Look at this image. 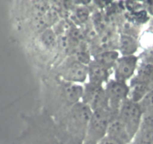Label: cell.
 I'll return each instance as SVG.
<instances>
[{
    "label": "cell",
    "mask_w": 153,
    "mask_h": 144,
    "mask_svg": "<svg viewBox=\"0 0 153 144\" xmlns=\"http://www.w3.org/2000/svg\"><path fill=\"white\" fill-rule=\"evenodd\" d=\"M143 114H153V89L139 103Z\"/></svg>",
    "instance_id": "obj_16"
},
{
    "label": "cell",
    "mask_w": 153,
    "mask_h": 144,
    "mask_svg": "<svg viewBox=\"0 0 153 144\" xmlns=\"http://www.w3.org/2000/svg\"><path fill=\"white\" fill-rule=\"evenodd\" d=\"M110 111L118 112L122 104L128 98L129 86L126 82L110 79L104 86Z\"/></svg>",
    "instance_id": "obj_6"
},
{
    "label": "cell",
    "mask_w": 153,
    "mask_h": 144,
    "mask_svg": "<svg viewBox=\"0 0 153 144\" xmlns=\"http://www.w3.org/2000/svg\"><path fill=\"white\" fill-rule=\"evenodd\" d=\"M139 48L137 40L129 35H121L119 38L118 50L121 56L135 55Z\"/></svg>",
    "instance_id": "obj_11"
},
{
    "label": "cell",
    "mask_w": 153,
    "mask_h": 144,
    "mask_svg": "<svg viewBox=\"0 0 153 144\" xmlns=\"http://www.w3.org/2000/svg\"><path fill=\"white\" fill-rule=\"evenodd\" d=\"M81 102L86 104L92 112L99 110L110 109L104 86L89 82L83 86Z\"/></svg>",
    "instance_id": "obj_5"
},
{
    "label": "cell",
    "mask_w": 153,
    "mask_h": 144,
    "mask_svg": "<svg viewBox=\"0 0 153 144\" xmlns=\"http://www.w3.org/2000/svg\"><path fill=\"white\" fill-rule=\"evenodd\" d=\"M112 111L110 109L93 111L82 144H98L107 135Z\"/></svg>",
    "instance_id": "obj_2"
},
{
    "label": "cell",
    "mask_w": 153,
    "mask_h": 144,
    "mask_svg": "<svg viewBox=\"0 0 153 144\" xmlns=\"http://www.w3.org/2000/svg\"><path fill=\"white\" fill-rule=\"evenodd\" d=\"M143 114V113L139 103L134 102L129 98L122 104L119 109V117L126 127L131 140L139 131Z\"/></svg>",
    "instance_id": "obj_3"
},
{
    "label": "cell",
    "mask_w": 153,
    "mask_h": 144,
    "mask_svg": "<svg viewBox=\"0 0 153 144\" xmlns=\"http://www.w3.org/2000/svg\"><path fill=\"white\" fill-rule=\"evenodd\" d=\"M140 62L153 64V46L147 48L140 56H139Z\"/></svg>",
    "instance_id": "obj_17"
},
{
    "label": "cell",
    "mask_w": 153,
    "mask_h": 144,
    "mask_svg": "<svg viewBox=\"0 0 153 144\" xmlns=\"http://www.w3.org/2000/svg\"><path fill=\"white\" fill-rule=\"evenodd\" d=\"M131 80L153 86V64L140 62L134 76Z\"/></svg>",
    "instance_id": "obj_14"
},
{
    "label": "cell",
    "mask_w": 153,
    "mask_h": 144,
    "mask_svg": "<svg viewBox=\"0 0 153 144\" xmlns=\"http://www.w3.org/2000/svg\"><path fill=\"white\" fill-rule=\"evenodd\" d=\"M120 53L117 50H105L97 53L94 56L93 60L108 70H113L114 65L120 58Z\"/></svg>",
    "instance_id": "obj_12"
},
{
    "label": "cell",
    "mask_w": 153,
    "mask_h": 144,
    "mask_svg": "<svg viewBox=\"0 0 153 144\" xmlns=\"http://www.w3.org/2000/svg\"><path fill=\"white\" fill-rule=\"evenodd\" d=\"M128 98L134 102L140 103L146 95L153 89V86L130 80Z\"/></svg>",
    "instance_id": "obj_10"
},
{
    "label": "cell",
    "mask_w": 153,
    "mask_h": 144,
    "mask_svg": "<svg viewBox=\"0 0 153 144\" xmlns=\"http://www.w3.org/2000/svg\"><path fill=\"white\" fill-rule=\"evenodd\" d=\"M139 63V57L136 55L120 56L113 68V79L126 83L130 81L136 73Z\"/></svg>",
    "instance_id": "obj_7"
},
{
    "label": "cell",
    "mask_w": 153,
    "mask_h": 144,
    "mask_svg": "<svg viewBox=\"0 0 153 144\" xmlns=\"http://www.w3.org/2000/svg\"><path fill=\"white\" fill-rule=\"evenodd\" d=\"M107 136L116 138L126 144H129L131 141L126 127L119 117L118 112L112 111L111 118H110L108 131H107Z\"/></svg>",
    "instance_id": "obj_8"
},
{
    "label": "cell",
    "mask_w": 153,
    "mask_h": 144,
    "mask_svg": "<svg viewBox=\"0 0 153 144\" xmlns=\"http://www.w3.org/2000/svg\"><path fill=\"white\" fill-rule=\"evenodd\" d=\"M83 91V86L80 84H74V83L65 82L62 87L63 95L68 102L71 104V106L81 101Z\"/></svg>",
    "instance_id": "obj_13"
},
{
    "label": "cell",
    "mask_w": 153,
    "mask_h": 144,
    "mask_svg": "<svg viewBox=\"0 0 153 144\" xmlns=\"http://www.w3.org/2000/svg\"><path fill=\"white\" fill-rule=\"evenodd\" d=\"M92 114V110L84 103L80 101L71 106L65 115L64 124L68 131L80 140L81 143Z\"/></svg>",
    "instance_id": "obj_1"
},
{
    "label": "cell",
    "mask_w": 153,
    "mask_h": 144,
    "mask_svg": "<svg viewBox=\"0 0 153 144\" xmlns=\"http://www.w3.org/2000/svg\"><path fill=\"white\" fill-rule=\"evenodd\" d=\"M143 7L147 14L153 16V1H146L143 2Z\"/></svg>",
    "instance_id": "obj_19"
},
{
    "label": "cell",
    "mask_w": 153,
    "mask_h": 144,
    "mask_svg": "<svg viewBox=\"0 0 153 144\" xmlns=\"http://www.w3.org/2000/svg\"><path fill=\"white\" fill-rule=\"evenodd\" d=\"M110 70L101 65L93 59L88 64V82L93 84L103 86L110 80Z\"/></svg>",
    "instance_id": "obj_9"
},
{
    "label": "cell",
    "mask_w": 153,
    "mask_h": 144,
    "mask_svg": "<svg viewBox=\"0 0 153 144\" xmlns=\"http://www.w3.org/2000/svg\"><path fill=\"white\" fill-rule=\"evenodd\" d=\"M129 144H153V130L140 128Z\"/></svg>",
    "instance_id": "obj_15"
},
{
    "label": "cell",
    "mask_w": 153,
    "mask_h": 144,
    "mask_svg": "<svg viewBox=\"0 0 153 144\" xmlns=\"http://www.w3.org/2000/svg\"><path fill=\"white\" fill-rule=\"evenodd\" d=\"M98 144H126L124 142L121 140H119L116 139V138H113L112 137L110 136H106L104 139L101 140L100 141V143Z\"/></svg>",
    "instance_id": "obj_18"
},
{
    "label": "cell",
    "mask_w": 153,
    "mask_h": 144,
    "mask_svg": "<svg viewBox=\"0 0 153 144\" xmlns=\"http://www.w3.org/2000/svg\"><path fill=\"white\" fill-rule=\"evenodd\" d=\"M59 75L66 83L80 85L88 78V65L76 57H69L59 68Z\"/></svg>",
    "instance_id": "obj_4"
}]
</instances>
